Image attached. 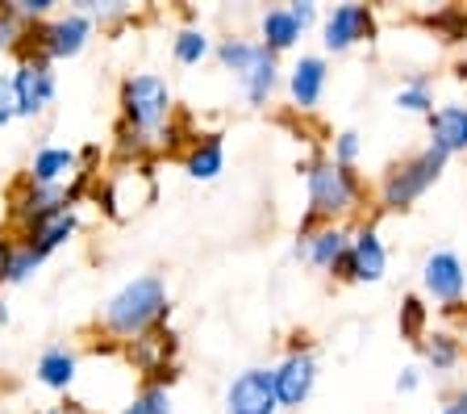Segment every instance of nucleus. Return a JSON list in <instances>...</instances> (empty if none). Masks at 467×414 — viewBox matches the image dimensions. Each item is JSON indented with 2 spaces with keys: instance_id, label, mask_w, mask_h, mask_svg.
Listing matches in <instances>:
<instances>
[{
  "instance_id": "393cba45",
  "label": "nucleus",
  "mask_w": 467,
  "mask_h": 414,
  "mask_svg": "<svg viewBox=\"0 0 467 414\" xmlns=\"http://www.w3.org/2000/svg\"><path fill=\"white\" fill-rule=\"evenodd\" d=\"M392 105H397L400 113H409V118H430L438 109L434 76H430V71H409V76L400 80V89L392 92Z\"/></svg>"
},
{
  "instance_id": "dca6fc26",
  "label": "nucleus",
  "mask_w": 467,
  "mask_h": 414,
  "mask_svg": "<svg viewBox=\"0 0 467 414\" xmlns=\"http://www.w3.org/2000/svg\"><path fill=\"white\" fill-rule=\"evenodd\" d=\"M426 143L447 159L467 155V101H442L426 118Z\"/></svg>"
},
{
  "instance_id": "e433bc0d",
  "label": "nucleus",
  "mask_w": 467,
  "mask_h": 414,
  "mask_svg": "<svg viewBox=\"0 0 467 414\" xmlns=\"http://www.w3.org/2000/svg\"><path fill=\"white\" fill-rule=\"evenodd\" d=\"M21 38H26V30H21L17 21L5 13V5H0V55H5V50H17Z\"/></svg>"
},
{
  "instance_id": "a211bd4d",
  "label": "nucleus",
  "mask_w": 467,
  "mask_h": 414,
  "mask_svg": "<svg viewBox=\"0 0 467 414\" xmlns=\"http://www.w3.org/2000/svg\"><path fill=\"white\" fill-rule=\"evenodd\" d=\"M238 84H243V97H246V105L251 109H263V105H272V97H275V89L284 84V68H280V55H272V50L263 47H254V59H251V68L238 76Z\"/></svg>"
},
{
  "instance_id": "7ed1b4c3",
  "label": "nucleus",
  "mask_w": 467,
  "mask_h": 414,
  "mask_svg": "<svg viewBox=\"0 0 467 414\" xmlns=\"http://www.w3.org/2000/svg\"><path fill=\"white\" fill-rule=\"evenodd\" d=\"M447 164L451 159L442 155V151H434L430 143L405 159H392L376 180V209H384V214H405V209H413L430 188L442 180Z\"/></svg>"
},
{
  "instance_id": "72a5a7b5",
  "label": "nucleus",
  "mask_w": 467,
  "mask_h": 414,
  "mask_svg": "<svg viewBox=\"0 0 467 414\" xmlns=\"http://www.w3.org/2000/svg\"><path fill=\"white\" fill-rule=\"evenodd\" d=\"M326 155H330L334 164H342V168H359L363 134H359V130H338V134L330 138V151H326Z\"/></svg>"
},
{
  "instance_id": "79ce46f5",
  "label": "nucleus",
  "mask_w": 467,
  "mask_h": 414,
  "mask_svg": "<svg viewBox=\"0 0 467 414\" xmlns=\"http://www.w3.org/2000/svg\"><path fill=\"white\" fill-rule=\"evenodd\" d=\"M455 314H459V339H463V347H467V302L455 310Z\"/></svg>"
},
{
  "instance_id": "f3484780",
  "label": "nucleus",
  "mask_w": 467,
  "mask_h": 414,
  "mask_svg": "<svg viewBox=\"0 0 467 414\" xmlns=\"http://www.w3.org/2000/svg\"><path fill=\"white\" fill-rule=\"evenodd\" d=\"M34 381L58 398H71V389H76V381H79V356L71 352L67 344L42 347V356L34 360Z\"/></svg>"
},
{
  "instance_id": "4c0bfd02",
  "label": "nucleus",
  "mask_w": 467,
  "mask_h": 414,
  "mask_svg": "<svg viewBox=\"0 0 467 414\" xmlns=\"http://www.w3.org/2000/svg\"><path fill=\"white\" fill-rule=\"evenodd\" d=\"M421 377H426V373H421L418 365H405L397 373V394H418V389H421Z\"/></svg>"
},
{
  "instance_id": "5701e85b",
  "label": "nucleus",
  "mask_w": 467,
  "mask_h": 414,
  "mask_svg": "<svg viewBox=\"0 0 467 414\" xmlns=\"http://www.w3.org/2000/svg\"><path fill=\"white\" fill-rule=\"evenodd\" d=\"M42 264H47V260L34 256L17 235H0V285L5 289H17V285H26V281H34Z\"/></svg>"
},
{
  "instance_id": "6ab92c4d",
  "label": "nucleus",
  "mask_w": 467,
  "mask_h": 414,
  "mask_svg": "<svg viewBox=\"0 0 467 414\" xmlns=\"http://www.w3.org/2000/svg\"><path fill=\"white\" fill-rule=\"evenodd\" d=\"M21 176L34 180V185H71L79 176V151L58 147V143H42Z\"/></svg>"
},
{
  "instance_id": "58836bf2",
  "label": "nucleus",
  "mask_w": 467,
  "mask_h": 414,
  "mask_svg": "<svg viewBox=\"0 0 467 414\" xmlns=\"http://www.w3.org/2000/svg\"><path fill=\"white\" fill-rule=\"evenodd\" d=\"M42 414H97L92 406H84L79 398H63V402H55V406H47Z\"/></svg>"
},
{
  "instance_id": "423d86ee",
  "label": "nucleus",
  "mask_w": 467,
  "mask_h": 414,
  "mask_svg": "<svg viewBox=\"0 0 467 414\" xmlns=\"http://www.w3.org/2000/svg\"><path fill=\"white\" fill-rule=\"evenodd\" d=\"M126 365L142 377V385H159V389H171L180 381V335L171 326H159V331H146V335L121 344Z\"/></svg>"
},
{
  "instance_id": "37998d69",
  "label": "nucleus",
  "mask_w": 467,
  "mask_h": 414,
  "mask_svg": "<svg viewBox=\"0 0 467 414\" xmlns=\"http://www.w3.org/2000/svg\"><path fill=\"white\" fill-rule=\"evenodd\" d=\"M13 323V310H9V302L0 297V326H9Z\"/></svg>"
},
{
  "instance_id": "c9c22d12",
  "label": "nucleus",
  "mask_w": 467,
  "mask_h": 414,
  "mask_svg": "<svg viewBox=\"0 0 467 414\" xmlns=\"http://www.w3.org/2000/svg\"><path fill=\"white\" fill-rule=\"evenodd\" d=\"M17 122V101H13V80L9 71H0V130Z\"/></svg>"
},
{
  "instance_id": "6e6552de",
  "label": "nucleus",
  "mask_w": 467,
  "mask_h": 414,
  "mask_svg": "<svg viewBox=\"0 0 467 414\" xmlns=\"http://www.w3.org/2000/svg\"><path fill=\"white\" fill-rule=\"evenodd\" d=\"M17 63H13L9 80H13V101H17V118L21 122H38L58 97V76L55 63L34 55V50H13Z\"/></svg>"
},
{
  "instance_id": "4be33fe9",
  "label": "nucleus",
  "mask_w": 467,
  "mask_h": 414,
  "mask_svg": "<svg viewBox=\"0 0 467 414\" xmlns=\"http://www.w3.org/2000/svg\"><path fill=\"white\" fill-rule=\"evenodd\" d=\"M421 360H426L430 373H455L459 365H463V339H459V331H451V326H430V335L418 344Z\"/></svg>"
},
{
  "instance_id": "4468645a",
  "label": "nucleus",
  "mask_w": 467,
  "mask_h": 414,
  "mask_svg": "<svg viewBox=\"0 0 467 414\" xmlns=\"http://www.w3.org/2000/svg\"><path fill=\"white\" fill-rule=\"evenodd\" d=\"M326 84H330V63L317 50H301L292 68L284 71V89H288V101L296 113H313L326 97Z\"/></svg>"
},
{
  "instance_id": "a19ab883",
  "label": "nucleus",
  "mask_w": 467,
  "mask_h": 414,
  "mask_svg": "<svg viewBox=\"0 0 467 414\" xmlns=\"http://www.w3.org/2000/svg\"><path fill=\"white\" fill-rule=\"evenodd\" d=\"M451 76H455L459 84H467V55H463V59H455V63H451Z\"/></svg>"
},
{
  "instance_id": "412c9836",
  "label": "nucleus",
  "mask_w": 467,
  "mask_h": 414,
  "mask_svg": "<svg viewBox=\"0 0 467 414\" xmlns=\"http://www.w3.org/2000/svg\"><path fill=\"white\" fill-rule=\"evenodd\" d=\"M180 164H184V172L192 180H201V185L217 180L225 172V138L222 134H196L192 143H188V151L180 155Z\"/></svg>"
},
{
  "instance_id": "7c9ffc66",
  "label": "nucleus",
  "mask_w": 467,
  "mask_h": 414,
  "mask_svg": "<svg viewBox=\"0 0 467 414\" xmlns=\"http://www.w3.org/2000/svg\"><path fill=\"white\" fill-rule=\"evenodd\" d=\"M113 155L126 159V164H146V159L155 155V138H146V134H138V130H130V126H121V122H117V130H113Z\"/></svg>"
},
{
  "instance_id": "2f4dec72",
  "label": "nucleus",
  "mask_w": 467,
  "mask_h": 414,
  "mask_svg": "<svg viewBox=\"0 0 467 414\" xmlns=\"http://www.w3.org/2000/svg\"><path fill=\"white\" fill-rule=\"evenodd\" d=\"M76 9L88 13L97 26H126L134 17V5L130 0H76Z\"/></svg>"
},
{
  "instance_id": "2eb2a0df",
  "label": "nucleus",
  "mask_w": 467,
  "mask_h": 414,
  "mask_svg": "<svg viewBox=\"0 0 467 414\" xmlns=\"http://www.w3.org/2000/svg\"><path fill=\"white\" fill-rule=\"evenodd\" d=\"M347 247H350V230L347 227H317L313 235L292 239V260L309 264L313 272L334 276L342 268V260H347Z\"/></svg>"
},
{
  "instance_id": "b1692460",
  "label": "nucleus",
  "mask_w": 467,
  "mask_h": 414,
  "mask_svg": "<svg viewBox=\"0 0 467 414\" xmlns=\"http://www.w3.org/2000/svg\"><path fill=\"white\" fill-rule=\"evenodd\" d=\"M301 38H305V30L296 26V21H292L288 5H272V9L259 13V42L272 50V55H284V50H292Z\"/></svg>"
},
{
  "instance_id": "ea45409f",
  "label": "nucleus",
  "mask_w": 467,
  "mask_h": 414,
  "mask_svg": "<svg viewBox=\"0 0 467 414\" xmlns=\"http://www.w3.org/2000/svg\"><path fill=\"white\" fill-rule=\"evenodd\" d=\"M438 414H467V389H451Z\"/></svg>"
},
{
  "instance_id": "c85d7f7f",
  "label": "nucleus",
  "mask_w": 467,
  "mask_h": 414,
  "mask_svg": "<svg viewBox=\"0 0 467 414\" xmlns=\"http://www.w3.org/2000/svg\"><path fill=\"white\" fill-rule=\"evenodd\" d=\"M213 55V38L201 30V26H184V30H175L171 38V59L184 63V68H196Z\"/></svg>"
},
{
  "instance_id": "ddd939ff",
  "label": "nucleus",
  "mask_w": 467,
  "mask_h": 414,
  "mask_svg": "<svg viewBox=\"0 0 467 414\" xmlns=\"http://www.w3.org/2000/svg\"><path fill=\"white\" fill-rule=\"evenodd\" d=\"M222 410L225 414H280L272 365H251L243 373H234V381L225 385Z\"/></svg>"
},
{
  "instance_id": "39448f33",
  "label": "nucleus",
  "mask_w": 467,
  "mask_h": 414,
  "mask_svg": "<svg viewBox=\"0 0 467 414\" xmlns=\"http://www.w3.org/2000/svg\"><path fill=\"white\" fill-rule=\"evenodd\" d=\"M92 34H97V21L79 9H67V13H55V17L42 21V26H34V30H26L17 50L26 47L50 63H67V59H76V55H84Z\"/></svg>"
},
{
  "instance_id": "9d476101",
  "label": "nucleus",
  "mask_w": 467,
  "mask_h": 414,
  "mask_svg": "<svg viewBox=\"0 0 467 414\" xmlns=\"http://www.w3.org/2000/svg\"><path fill=\"white\" fill-rule=\"evenodd\" d=\"M76 209V197H71V185H34V180L21 176L9 193V222H13V235H26L34 230L38 222L55 214H67Z\"/></svg>"
},
{
  "instance_id": "cd10ccee",
  "label": "nucleus",
  "mask_w": 467,
  "mask_h": 414,
  "mask_svg": "<svg viewBox=\"0 0 467 414\" xmlns=\"http://www.w3.org/2000/svg\"><path fill=\"white\" fill-rule=\"evenodd\" d=\"M254 47H259V38L225 34V38L213 42V59L222 63V71H230V76H243V71L251 68V59H254Z\"/></svg>"
},
{
  "instance_id": "f03ea898",
  "label": "nucleus",
  "mask_w": 467,
  "mask_h": 414,
  "mask_svg": "<svg viewBox=\"0 0 467 414\" xmlns=\"http://www.w3.org/2000/svg\"><path fill=\"white\" fill-rule=\"evenodd\" d=\"M305 176V214L317 218L321 227H342L368 201V180L359 168H342L326 151H313L305 164H296Z\"/></svg>"
},
{
  "instance_id": "bb28decb",
  "label": "nucleus",
  "mask_w": 467,
  "mask_h": 414,
  "mask_svg": "<svg viewBox=\"0 0 467 414\" xmlns=\"http://www.w3.org/2000/svg\"><path fill=\"white\" fill-rule=\"evenodd\" d=\"M397 326H400V339L421 344V339L430 335V302H426V297H421V293H405V297H400Z\"/></svg>"
},
{
  "instance_id": "9b49d317",
  "label": "nucleus",
  "mask_w": 467,
  "mask_h": 414,
  "mask_svg": "<svg viewBox=\"0 0 467 414\" xmlns=\"http://www.w3.org/2000/svg\"><path fill=\"white\" fill-rule=\"evenodd\" d=\"M421 297L426 302H434L438 310H447V314H455L459 306L467 302V264L459 251H451V247H438V251H430L426 260H421Z\"/></svg>"
},
{
  "instance_id": "20e7f679",
  "label": "nucleus",
  "mask_w": 467,
  "mask_h": 414,
  "mask_svg": "<svg viewBox=\"0 0 467 414\" xmlns=\"http://www.w3.org/2000/svg\"><path fill=\"white\" fill-rule=\"evenodd\" d=\"M175 118V89L159 71H126L117 84V122L155 138Z\"/></svg>"
},
{
  "instance_id": "473e14b6",
  "label": "nucleus",
  "mask_w": 467,
  "mask_h": 414,
  "mask_svg": "<svg viewBox=\"0 0 467 414\" xmlns=\"http://www.w3.org/2000/svg\"><path fill=\"white\" fill-rule=\"evenodd\" d=\"M5 5V13H9L13 21H17L21 30H34V26H42V21L55 17V0H0Z\"/></svg>"
},
{
  "instance_id": "f8f14e48",
  "label": "nucleus",
  "mask_w": 467,
  "mask_h": 414,
  "mask_svg": "<svg viewBox=\"0 0 467 414\" xmlns=\"http://www.w3.org/2000/svg\"><path fill=\"white\" fill-rule=\"evenodd\" d=\"M384 276H389V247L379 239V227L376 222H359L350 230L347 260L334 272V281H342V285H379Z\"/></svg>"
},
{
  "instance_id": "f704fd0d",
  "label": "nucleus",
  "mask_w": 467,
  "mask_h": 414,
  "mask_svg": "<svg viewBox=\"0 0 467 414\" xmlns=\"http://www.w3.org/2000/svg\"><path fill=\"white\" fill-rule=\"evenodd\" d=\"M288 13H292V21H296L305 34H309L313 26H321V5H317V0H292Z\"/></svg>"
},
{
  "instance_id": "1a4fd4ad",
  "label": "nucleus",
  "mask_w": 467,
  "mask_h": 414,
  "mask_svg": "<svg viewBox=\"0 0 467 414\" xmlns=\"http://www.w3.org/2000/svg\"><path fill=\"white\" fill-rule=\"evenodd\" d=\"M321 55H347L359 42H371L379 34V17L371 5L359 0H347V5H334V9H321Z\"/></svg>"
},
{
  "instance_id": "a878e982",
  "label": "nucleus",
  "mask_w": 467,
  "mask_h": 414,
  "mask_svg": "<svg viewBox=\"0 0 467 414\" xmlns=\"http://www.w3.org/2000/svg\"><path fill=\"white\" fill-rule=\"evenodd\" d=\"M421 26L426 34H434V42L442 47H467V9L463 5H438V9L421 13Z\"/></svg>"
},
{
  "instance_id": "aec40b11",
  "label": "nucleus",
  "mask_w": 467,
  "mask_h": 414,
  "mask_svg": "<svg viewBox=\"0 0 467 414\" xmlns=\"http://www.w3.org/2000/svg\"><path fill=\"white\" fill-rule=\"evenodd\" d=\"M76 235H79V209H67V214L47 218V222H38L34 230H26V235H17V239L34 251V256L50 260L58 247H67Z\"/></svg>"
},
{
  "instance_id": "0eeeda50",
  "label": "nucleus",
  "mask_w": 467,
  "mask_h": 414,
  "mask_svg": "<svg viewBox=\"0 0 467 414\" xmlns=\"http://www.w3.org/2000/svg\"><path fill=\"white\" fill-rule=\"evenodd\" d=\"M272 373H275V398H280V414H296L313 398V389H317V377H321V365H317V356H313L309 335H292L288 339V352H284L280 360L272 365Z\"/></svg>"
},
{
  "instance_id": "f257e3e1",
  "label": "nucleus",
  "mask_w": 467,
  "mask_h": 414,
  "mask_svg": "<svg viewBox=\"0 0 467 414\" xmlns=\"http://www.w3.org/2000/svg\"><path fill=\"white\" fill-rule=\"evenodd\" d=\"M167 318H171L167 281L159 272H138L105 297V306L97 310V331L109 335L113 344H130L146 331L167 326Z\"/></svg>"
},
{
  "instance_id": "c756f323",
  "label": "nucleus",
  "mask_w": 467,
  "mask_h": 414,
  "mask_svg": "<svg viewBox=\"0 0 467 414\" xmlns=\"http://www.w3.org/2000/svg\"><path fill=\"white\" fill-rule=\"evenodd\" d=\"M113 414H171V389H159V385H138L134 394L117 406Z\"/></svg>"
}]
</instances>
